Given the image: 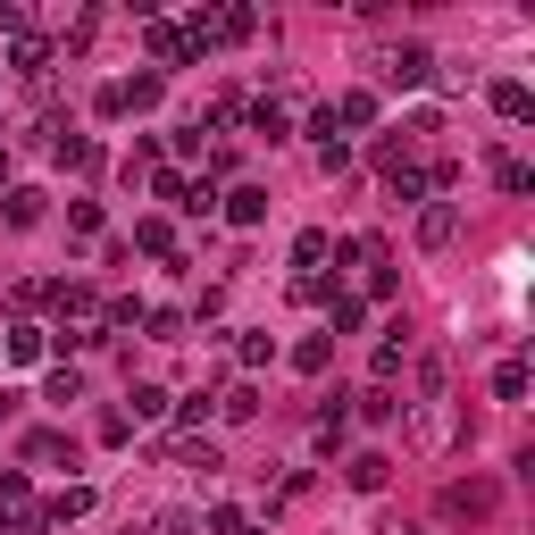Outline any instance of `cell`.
<instances>
[{
    "label": "cell",
    "instance_id": "obj_1",
    "mask_svg": "<svg viewBox=\"0 0 535 535\" xmlns=\"http://www.w3.org/2000/svg\"><path fill=\"white\" fill-rule=\"evenodd\" d=\"M385 76H393V84H427V76H435V51H427V42H402Z\"/></svg>",
    "mask_w": 535,
    "mask_h": 535
},
{
    "label": "cell",
    "instance_id": "obj_12",
    "mask_svg": "<svg viewBox=\"0 0 535 535\" xmlns=\"http://www.w3.org/2000/svg\"><path fill=\"white\" fill-rule=\"evenodd\" d=\"M9 360L34 368V360H42V327H17V335H9Z\"/></svg>",
    "mask_w": 535,
    "mask_h": 535
},
{
    "label": "cell",
    "instance_id": "obj_14",
    "mask_svg": "<svg viewBox=\"0 0 535 535\" xmlns=\"http://www.w3.org/2000/svg\"><path fill=\"white\" fill-rule=\"evenodd\" d=\"M0 176H9V159H0Z\"/></svg>",
    "mask_w": 535,
    "mask_h": 535
},
{
    "label": "cell",
    "instance_id": "obj_6",
    "mask_svg": "<svg viewBox=\"0 0 535 535\" xmlns=\"http://www.w3.org/2000/svg\"><path fill=\"white\" fill-rule=\"evenodd\" d=\"M385 469H393L385 452H360V460H352V485H360V494H377V485H385Z\"/></svg>",
    "mask_w": 535,
    "mask_h": 535
},
{
    "label": "cell",
    "instance_id": "obj_4",
    "mask_svg": "<svg viewBox=\"0 0 535 535\" xmlns=\"http://www.w3.org/2000/svg\"><path fill=\"white\" fill-rule=\"evenodd\" d=\"M494 109H502V118H510V126H519V118H527V109H535V92H527V84H494Z\"/></svg>",
    "mask_w": 535,
    "mask_h": 535
},
{
    "label": "cell",
    "instance_id": "obj_11",
    "mask_svg": "<svg viewBox=\"0 0 535 535\" xmlns=\"http://www.w3.org/2000/svg\"><path fill=\"white\" fill-rule=\"evenodd\" d=\"M494 393H502V402H519V393H527V368L502 360V368H494Z\"/></svg>",
    "mask_w": 535,
    "mask_h": 535
},
{
    "label": "cell",
    "instance_id": "obj_3",
    "mask_svg": "<svg viewBox=\"0 0 535 535\" xmlns=\"http://www.w3.org/2000/svg\"><path fill=\"white\" fill-rule=\"evenodd\" d=\"M84 510H92V494H84V485H67V494H51V510H42V519L67 527V519H84Z\"/></svg>",
    "mask_w": 535,
    "mask_h": 535
},
{
    "label": "cell",
    "instance_id": "obj_8",
    "mask_svg": "<svg viewBox=\"0 0 535 535\" xmlns=\"http://www.w3.org/2000/svg\"><path fill=\"white\" fill-rule=\"evenodd\" d=\"M42 218V193H34V184H17V193H9V226H34Z\"/></svg>",
    "mask_w": 535,
    "mask_h": 535
},
{
    "label": "cell",
    "instance_id": "obj_2",
    "mask_svg": "<svg viewBox=\"0 0 535 535\" xmlns=\"http://www.w3.org/2000/svg\"><path fill=\"white\" fill-rule=\"evenodd\" d=\"M452 235H460V209H452V201H435L427 218H418V243H427V251H444Z\"/></svg>",
    "mask_w": 535,
    "mask_h": 535
},
{
    "label": "cell",
    "instance_id": "obj_10",
    "mask_svg": "<svg viewBox=\"0 0 535 535\" xmlns=\"http://www.w3.org/2000/svg\"><path fill=\"white\" fill-rule=\"evenodd\" d=\"M251 134H268V143H285V109H276V101H260V109H251Z\"/></svg>",
    "mask_w": 535,
    "mask_h": 535
},
{
    "label": "cell",
    "instance_id": "obj_9",
    "mask_svg": "<svg viewBox=\"0 0 535 535\" xmlns=\"http://www.w3.org/2000/svg\"><path fill=\"white\" fill-rule=\"evenodd\" d=\"M268 218V193H260V184H243V193H235V226H260Z\"/></svg>",
    "mask_w": 535,
    "mask_h": 535
},
{
    "label": "cell",
    "instance_id": "obj_13",
    "mask_svg": "<svg viewBox=\"0 0 535 535\" xmlns=\"http://www.w3.org/2000/svg\"><path fill=\"white\" fill-rule=\"evenodd\" d=\"M402 535H427V527H402Z\"/></svg>",
    "mask_w": 535,
    "mask_h": 535
},
{
    "label": "cell",
    "instance_id": "obj_7",
    "mask_svg": "<svg viewBox=\"0 0 535 535\" xmlns=\"http://www.w3.org/2000/svg\"><path fill=\"white\" fill-rule=\"evenodd\" d=\"M126 402H134V418H143V427H151V418H168V393H159V385H134Z\"/></svg>",
    "mask_w": 535,
    "mask_h": 535
},
{
    "label": "cell",
    "instance_id": "obj_5",
    "mask_svg": "<svg viewBox=\"0 0 535 535\" xmlns=\"http://www.w3.org/2000/svg\"><path fill=\"white\" fill-rule=\"evenodd\" d=\"M26 460H67V469H76V444H67V435H26Z\"/></svg>",
    "mask_w": 535,
    "mask_h": 535
}]
</instances>
